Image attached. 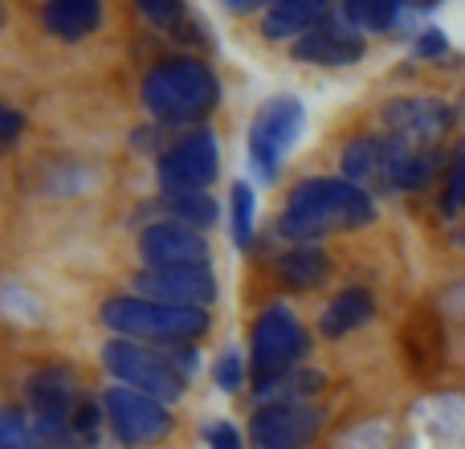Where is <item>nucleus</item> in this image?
Instances as JSON below:
<instances>
[{
    "instance_id": "31",
    "label": "nucleus",
    "mask_w": 465,
    "mask_h": 449,
    "mask_svg": "<svg viewBox=\"0 0 465 449\" xmlns=\"http://www.w3.org/2000/svg\"><path fill=\"white\" fill-rule=\"evenodd\" d=\"M225 5L232 8V13H249V8H257L262 0H225Z\"/></svg>"
},
{
    "instance_id": "3",
    "label": "nucleus",
    "mask_w": 465,
    "mask_h": 449,
    "mask_svg": "<svg viewBox=\"0 0 465 449\" xmlns=\"http://www.w3.org/2000/svg\"><path fill=\"white\" fill-rule=\"evenodd\" d=\"M98 323L114 339L172 347V344H196L213 327V314L201 311V306H172L143 294H111L98 306Z\"/></svg>"
},
{
    "instance_id": "27",
    "label": "nucleus",
    "mask_w": 465,
    "mask_h": 449,
    "mask_svg": "<svg viewBox=\"0 0 465 449\" xmlns=\"http://www.w3.org/2000/svg\"><path fill=\"white\" fill-rule=\"evenodd\" d=\"M135 5H139V13L152 25H160V29H172V25L184 21V0H135Z\"/></svg>"
},
{
    "instance_id": "24",
    "label": "nucleus",
    "mask_w": 465,
    "mask_h": 449,
    "mask_svg": "<svg viewBox=\"0 0 465 449\" xmlns=\"http://www.w3.org/2000/svg\"><path fill=\"white\" fill-rule=\"evenodd\" d=\"M441 213L458 217L465 213V139L453 147L450 164H445V180H441Z\"/></svg>"
},
{
    "instance_id": "7",
    "label": "nucleus",
    "mask_w": 465,
    "mask_h": 449,
    "mask_svg": "<svg viewBox=\"0 0 465 449\" xmlns=\"http://www.w3.org/2000/svg\"><path fill=\"white\" fill-rule=\"evenodd\" d=\"M221 172V144L209 127H193L176 144L163 147L155 160L160 193H209V185Z\"/></svg>"
},
{
    "instance_id": "23",
    "label": "nucleus",
    "mask_w": 465,
    "mask_h": 449,
    "mask_svg": "<svg viewBox=\"0 0 465 449\" xmlns=\"http://www.w3.org/2000/svg\"><path fill=\"white\" fill-rule=\"evenodd\" d=\"M322 372H311V368H294V372H286V376H278L273 384H265L262 393V404L265 401H314V396L322 393Z\"/></svg>"
},
{
    "instance_id": "5",
    "label": "nucleus",
    "mask_w": 465,
    "mask_h": 449,
    "mask_svg": "<svg viewBox=\"0 0 465 449\" xmlns=\"http://www.w3.org/2000/svg\"><path fill=\"white\" fill-rule=\"evenodd\" d=\"M103 368L111 372L123 388L147 393L163 404L180 401L184 384H188L176 372V364L168 360L163 347H147V344H139V339H111V344L103 347Z\"/></svg>"
},
{
    "instance_id": "10",
    "label": "nucleus",
    "mask_w": 465,
    "mask_h": 449,
    "mask_svg": "<svg viewBox=\"0 0 465 449\" xmlns=\"http://www.w3.org/2000/svg\"><path fill=\"white\" fill-rule=\"evenodd\" d=\"M322 429V409L314 401H265L249 421L253 449H311Z\"/></svg>"
},
{
    "instance_id": "21",
    "label": "nucleus",
    "mask_w": 465,
    "mask_h": 449,
    "mask_svg": "<svg viewBox=\"0 0 465 449\" xmlns=\"http://www.w3.org/2000/svg\"><path fill=\"white\" fill-rule=\"evenodd\" d=\"M409 0H343V16L360 33H388L401 21V8Z\"/></svg>"
},
{
    "instance_id": "20",
    "label": "nucleus",
    "mask_w": 465,
    "mask_h": 449,
    "mask_svg": "<svg viewBox=\"0 0 465 449\" xmlns=\"http://www.w3.org/2000/svg\"><path fill=\"white\" fill-rule=\"evenodd\" d=\"M163 213H168V221H184L193 224V229H209V224H217L221 217V205L213 201L209 193H163Z\"/></svg>"
},
{
    "instance_id": "11",
    "label": "nucleus",
    "mask_w": 465,
    "mask_h": 449,
    "mask_svg": "<svg viewBox=\"0 0 465 449\" xmlns=\"http://www.w3.org/2000/svg\"><path fill=\"white\" fill-rule=\"evenodd\" d=\"M412 144L396 135H355L351 144L343 147V176L351 185L368 188V193H396V176H401V164H404V152Z\"/></svg>"
},
{
    "instance_id": "4",
    "label": "nucleus",
    "mask_w": 465,
    "mask_h": 449,
    "mask_svg": "<svg viewBox=\"0 0 465 449\" xmlns=\"http://www.w3.org/2000/svg\"><path fill=\"white\" fill-rule=\"evenodd\" d=\"M311 355V335L286 303H270L249 331V380L262 393L278 376L294 372Z\"/></svg>"
},
{
    "instance_id": "17",
    "label": "nucleus",
    "mask_w": 465,
    "mask_h": 449,
    "mask_svg": "<svg viewBox=\"0 0 465 449\" xmlns=\"http://www.w3.org/2000/svg\"><path fill=\"white\" fill-rule=\"evenodd\" d=\"M376 319V294L368 286H343L319 314V331L327 339H343Z\"/></svg>"
},
{
    "instance_id": "1",
    "label": "nucleus",
    "mask_w": 465,
    "mask_h": 449,
    "mask_svg": "<svg viewBox=\"0 0 465 449\" xmlns=\"http://www.w3.org/2000/svg\"><path fill=\"white\" fill-rule=\"evenodd\" d=\"M371 221H376V196L368 188L351 185L347 176H311L290 188L278 233L294 245V241H322L331 233L368 229Z\"/></svg>"
},
{
    "instance_id": "2",
    "label": "nucleus",
    "mask_w": 465,
    "mask_h": 449,
    "mask_svg": "<svg viewBox=\"0 0 465 449\" xmlns=\"http://www.w3.org/2000/svg\"><path fill=\"white\" fill-rule=\"evenodd\" d=\"M139 98H143V111L152 115V123L188 127V123H201L217 111L221 82L196 57H168V62L147 70Z\"/></svg>"
},
{
    "instance_id": "25",
    "label": "nucleus",
    "mask_w": 465,
    "mask_h": 449,
    "mask_svg": "<svg viewBox=\"0 0 465 449\" xmlns=\"http://www.w3.org/2000/svg\"><path fill=\"white\" fill-rule=\"evenodd\" d=\"M213 380H217L221 393H241V384L249 380V360L237 352V347H225L217 355V368H213Z\"/></svg>"
},
{
    "instance_id": "28",
    "label": "nucleus",
    "mask_w": 465,
    "mask_h": 449,
    "mask_svg": "<svg viewBox=\"0 0 465 449\" xmlns=\"http://www.w3.org/2000/svg\"><path fill=\"white\" fill-rule=\"evenodd\" d=\"M412 49H417V57H425V62H441V57H450V37H445L441 29H420Z\"/></svg>"
},
{
    "instance_id": "13",
    "label": "nucleus",
    "mask_w": 465,
    "mask_h": 449,
    "mask_svg": "<svg viewBox=\"0 0 465 449\" xmlns=\"http://www.w3.org/2000/svg\"><path fill=\"white\" fill-rule=\"evenodd\" d=\"M135 294L155 298V303H172V306H201L209 311L217 298V274L209 262L201 265H168V270H139L135 274Z\"/></svg>"
},
{
    "instance_id": "34",
    "label": "nucleus",
    "mask_w": 465,
    "mask_h": 449,
    "mask_svg": "<svg viewBox=\"0 0 465 449\" xmlns=\"http://www.w3.org/2000/svg\"><path fill=\"white\" fill-rule=\"evenodd\" d=\"M417 5H433V0H417Z\"/></svg>"
},
{
    "instance_id": "8",
    "label": "nucleus",
    "mask_w": 465,
    "mask_h": 449,
    "mask_svg": "<svg viewBox=\"0 0 465 449\" xmlns=\"http://www.w3.org/2000/svg\"><path fill=\"white\" fill-rule=\"evenodd\" d=\"M103 413H106V425H111L114 442L127 449L155 445L176 429L172 404L155 401V396H147V393H135V388H123V384L103 393Z\"/></svg>"
},
{
    "instance_id": "26",
    "label": "nucleus",
    "mask_w": 465,
    "mask_h": 449,
    "mask_svg": "<svg viewBox=\"0 0 465 449\" xmlns=\"http://www.w3.org/2000/svg\"><path fill=\"white\" fill-rule=\"evenodd\" d=\"M37 434H33V425L21 417V413L5 409L0 413V449H37Z\"/></svg>"
},
{
    "instance_id": "33",
    "label": "nucleus",
    "mask_w": 465,
    "mask_h": 449,
    "mask_svg": "<svg viewBox=\"0 0 465 449\" xmlns=\"http://www.w3.org/2000/svg\"><path fill=\"white\" fill-rule=\"evenodd\" d=\"M0 25H5V5H0Z\"/></svg>"
},
{
    "instance_id": "29",
    "label": "nucleus",
    "mask_w": 465,
    "mask_h": 449,
    "mask_svg": "<svg viewBox=\"0 0 465 449\" xmlns=\"http://www.w3.org/2000/svg\"><path fill=\"white\" fill-rule=\"evenodd\" d=\"M204 445L209 449H245V437H241V429L229 425V421H213V425L204 429Z\"/></svg>"
},
{
    "instance_id": "32",
    "label": "nucleus",
    "mask_w": 465,
    "mask_h": 449,
    "mask_svg": "<svg viewBox=\"0 0 465 449\" xmlns=\"http://www.w3.org/2000/svg\"><path fill=\"white\" fill-rule=\"evenodd\" d=\"M453 111H458V119H461V115H465V95H461V103H458V106H453Z\"/></svg>"
},
{
    "instance_id": "16",
    "label": "nucleus",
    "mask_w": 465,
    "mask_h": 449,
    "mask_svg": "<svg viewBox=\"0 0 465 449\" xmlns=\"http://www.w3.org/2000/svg\"><path fill=\"white\" fill-rule=\"evenodd\" d=\"M273 274H278V282L286 290L306 294V290H319L331 278V254L319 241H294L290 249H282L273 257Z\"/></svg>"
},
{
    "instance_id": "12",
    "label": "nucleus",
    "mask_w": 465,
    "mask_h": 449,
    "mask_svg": "<svg viewBox=\"0 0 465 449\" xmlns=\"http://www.w3.org/2000/svg\"><path fill=\"white\" fill-rule=\"evenodd\" d=\"M380 119H384L388 135L404 139V144H412V147H433V144H441V135L458 123V111H453L445 98L409 95V98L384 103Z\"/></svg>"
},
{
    "instance_id": "9",
    "label": "nucleus",
    "mask_w": 465,
    "mask_h": 449,
    "mask_svg": "<svg viewBox=\"0 0 465 449\" xmlns=\"http://www.w3.org/2000/svg\"><path fill=\"white\" fill-rule=\"evenodd\" d=\"M25 401H29V425H33V434H37V442L45 449H57L62 429L70 425L74 409H78V401H82L74 372L57 368V364L33 372L29 384H25Z\"/></svg>"
},
{
    "instance_id": "19",
    "label": "nucleus",
    "mask_w": 465,
    "mask_h": 449,
    "mask_svg": "<svg viewBox=\"0 0 465 449\" xmlns=\"http://www.w3.org/2000/svg\"><path fill=\"white\" fill-rule=\"evenodd\" d=\"M45 29L62 41H82L103 25V0H45Z\"/></svg>"
},
{
    "instance_id": "30",
    "label": "nucleus",
    "mask_w": 465,
    "mask_h": 449,
    "mask_svg": "<svg viewBox=\"0 0 465 449\" xmlns=\"http://www.w3.org/2000/svg\"><path fill=\"white\" fill-rule=\"evenodd\" d=\"M25 131V115L21 111H8V106H0V147H8L16 135Z\"/></svg>"
},
{
    "instance_id": "14",
    "label": "nucleus",
    "mask_w": 465,
    "mask_h": 449,
    "mask_svg": "<svg viewBox=\"0 0 465 449\" xmlns=\"http://www.w3.org/2000/svg\"><path fill=\"white\" fill-rule=\"evenodd\" d=\"M363 54H368V37H363L347 16H322L314 29H306L302 37L290 41V57H294V62L327 65V70L355 65Z\"/></svg>"
},
{
    "instance_id": "18",
    "label": "nucleus",
    "mask_w": 465,
    "mask_h": 449,
    "mask_svg": "<svg viewBox=\"0 0 465 449\" xmlns=\"http://www.w3.org/2000/svg\"><path fill=\"white\" fill-rule=\"evenodd\" d=\"M327 8L331 0H270L262 16V33L270 41H294L306 29H314L327 16Z\"/></svg>"
},
{
    "instance_id": "22",
    "label": "nucleus",
    "mask_w": 465,
    "mask_h": 449,
    "mask_svg": "<svg viewBox=\"0 0 465 449\" xmlns=\"http://www.w3.org/2000/svg\"><path fill=\"white\" fill-rule=\"evenodd\" d=\"M229 229H232V241L237 249H249L253 245V233H257V193L237 180L229 193Z\"/></svg>"
},
{
    "instance_id": "6",
    "label": "nucleus",
    "mask_w": 465,
    "mask_h": 449,
    "mask_svg": "<svg viewBox=\"0 0 465 449\" xmlns=\"http://www.w3.org/2000/svg\"><path fill=\"white\" fill-rule=\"evenodd\" d=\"M306 127V106L294 95H273L270 103L257 106L253 123H249V164H253L257 180H278L286 152L302 139Z\"/></svg>"
},
{
    "instance_id": "15",
    "label": "nucleus",
    "mask_w": 465,
    "mask_h": 449,
    "mask_svg": "<svg viewBox=\"0 0 465 449\" xmlns=\"http://www.w3.org/2000/svg\"><path fill=\"white\" fill-rule=\"evenodd\" d=\"M139 257L147 270H168V265H201L209 262V241L201 229L184 221H152L139 233Z\"/></svg>"
}]
</instances>
